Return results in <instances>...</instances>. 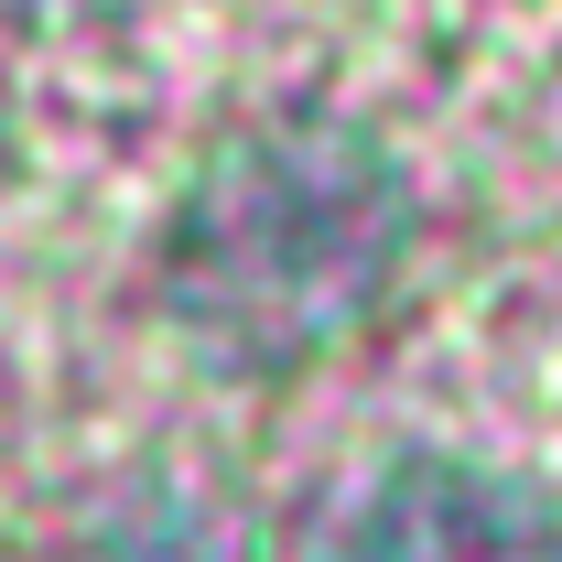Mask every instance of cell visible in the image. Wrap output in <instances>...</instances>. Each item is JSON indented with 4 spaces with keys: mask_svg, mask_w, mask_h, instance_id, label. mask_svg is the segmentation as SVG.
Here are the masks:
<instances>
[{
    "mask_svg": "<svg viewBox=\"0 0 562 562\" xmlns=\"http://www.w3.org/2000/svg\"><path fill=\"white\" fill-rule=\"evenodd\" d=\"M401 260V184L347 131L249 140L173 227V303L227 357H303L379 303Z\"/></svg>",
    "mask_w": 562,
    "mask_h": 562,
    "instance_id": "6da1fadb",
    "label": "cell"
},
{
    "mask_svg": "<svg viewBox=\"0 0 562 562\" xmlns=\"http://www.w3.org/2000/svg\"><path fill=\"white\" fill-rule=\"evenodd\" d=\"M325 562H562V519L519 476L422 454V465H390L347 508Z\"/></svg>",
    "mask_w": 562,
    "mask_h": 562,
    "instance_id": "7a4b0ae2",
    "label": "cell"
}]
</instances>
